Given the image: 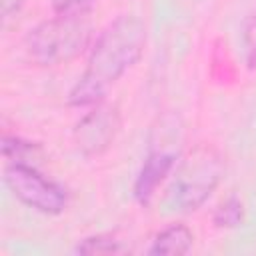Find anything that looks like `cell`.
<instances>
[{"label": "cell", "instance_id": "9", "mask_svg": "<svg viewBox=\"0 0 256 256\" xmlns=\"http://www.w3.org/2000/svg\"><path fill=\"white\" fill-rule=\"evenodd\" d=\"M128 248L122 244V240L114 238L112 234H94V236H86L82 238L76 246L74 252L76 254H122Z\"/></svg>", "mask_w": 256, "mask_h": 256}, {"label": "cell", "instance_id": "12", "mask_svg": "<svg viewBox=\"0 0 256 256\" xmlns=\"http://www.w3.org/2000/svg\"><path fill=\"white\" fill-rule=\"evenodd\" d=\"M98 0H52L54 14H88Z\"/></svg>", "mask_w": 256, "mask_h": 256}, {"label": "cell", "instance_id": "11", "mask_svg": "<svg viewBox=\"0 0 256 256\" xmlns=\"http://www.w3.org/2000/svg\"><path fill=\"white\" fill-rule=\"evenodd\" d=\"M242 48L248 68H256V10L250 12L242 26Z\"/></svg>", "mask_w": 256, "mask_h": 256}, {"label": "cell", "instance_id": "3", "mask_svg": "<svg viewBox=\"0 0 256 256\" xmlns=\"http://www.w3.org/2000/svg\"><path fill=\"white\" fill-rule=\"evenodd\" d=\"M94 42L88 14H54L24 36V50L38 66H62L90 50Z\"/></svg>", "mask_w": 256, "mask_h": 256}, {"label": "cell", "instance_id": "2", "mask_svg": "<svg viewBox=\"0 0 256 256\" xmlns=\"http://www.w3.org/2000/svg\"><path fill=\"white\" fill-rule=\"evenodd\" d=\"M226 164L222 154L210 144H198L170 174V184L164 194V206L170 212L190 214L198 210L218 188Z\"/></svg>", "mask_w": 256, "mask_h": 256}, {"label": "cell", "instance_id": "8", "mask_svg": "<svg viewBox=\"0 0 256 256\" xmlns=\"http://www.w3.org/2000/svg\"><path fill=\"white\" fill-rule=\"evenodd\" d=\"M2 156L6 162H18V164H36V160L42 158V148L36 142L24 140L20 136L4 134L2 138Z\"/></svg>", "mask_w": 256, "mask_h": 256}, {"label": "cell", "instance_id": "4", "mask_svg": "<svg viewBox=\"0 0 256 256\" xmlns=\"http://www.w3.org/2000/svg\"><path fill=\"white\" fill-rule=\"evenodd\" d=\"M180 132L182 128L176 116H164L158 120V126L152 128L148 152L132 186L134 198L140 206H148L154 200L162 182L174 172L180 158Z\"/></svg>", "mask_w": 256, "mask_h": 256}, {"label": "cell", "instance_id": "6", "mask_svg": "<svg viewBox=\"0 0 256 256\" xmlns=\"http://www.w3.org/2000/svg\"><path fill=\"white\" fill-rule=\"evenodd\" d=\"M90 108L74 128V144L84 156H100L110 148L120 130V112L116 104L104 100Z\"/></svg>", "mask_w": 256, "mask_h": 256}, {"label": "cell", "instance_id": "7", "mask_svg": "<svg viewBox=\"0 0 256 256\" xmlns=\"http://www.w3.org/2000/svg\"><path fill=\"white\" fill-rule=\"evenodd\" d=\"M194 234L186 224H170L162 228L148 248V254H186L192 250Z\"/></svg>", "mask_w": 256, "mask_h": 256}, {"label": "cell", "instance_id": "1", "mask_svg": "<svg viewBox=\"0 0 256 256\" xmlns=\"http://www.w3.org/2000/svg\"><path fill=\"white\" fill-rule=\"evenodd\" d=\"M146 24L136 14H120L94 38L84 72L68 92V104L90 108L102 102L108 90L142 58Z\"/></svg>", "mask_w": 256, "mask_h": 256}, {"label": "cell", "instance_id": "10", "mask_svg": "<svg viewBox=\"0 0 256 256\" xmlns=\"http://www.w3.org/2000/svg\"><path fill=\"white\" fill-rule=\"evenodd\" d=\"M244 220V204L238 196H226L212 214V222L216 228H238Z\"/></svg>", "mask_w": 256, "mask_h": 256}, {"label": "cell", "instance_id": "13", "mask_svg": "<svg viewBox=\"0 0 256 256\" xmlns=\"http://www.w3.org/2000/svg\"><path fill=\"white\" fill-rule=\"evenodd\" d=\"M2 6V26L8 28L22 12L24 8V0H0Z\"/></svg>", "mask_w": 256, "mask_h": 256}, {"label": "cell", "instance_id": "5", "mask_svg": "<svg viewBox=\"0 0 256 256\" xmlns=\"http://www.w3.org/2000/svg\"><path fill=\"white\" fill-rule=\"evenodd\" d=\"M4 184L16 200L40 214H60L68 204V192L62 184L44 176L34 164L6 162Z\"/></svg>", "mask_w": 256, "mask_h": 256}]
</instances>
